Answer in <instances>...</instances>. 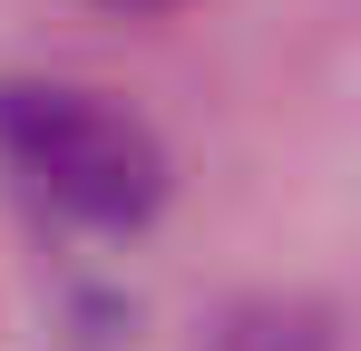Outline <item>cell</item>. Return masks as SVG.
I'll use <instances>...</instances> for the list:
<instances>
[{"instance_id":"obj_1","label":"cell","mask_w":361,"mask_h":351,"mask_svg":"<svg viewBox=\"0 0 361 351\" xmlns=\"http://www.w3.org/2000/svg\"><path fill=\"white\" fill-rule=\"evenodd\" d=\"M0 166L20 176V195L39 215L78 234H137L166 205V137L108 88H68V78H10L0 88Z\"/></svg>"},{"instance_id":"obj_3","label":"cell","mask_w":361,"mask_h":351,"mask_svg":"<svg viewBox=\"0 0 361 351\" xmlns=\"http://www.w3.org/2000/svg\"><path fill=\"white\" fill-rule=\"evenodd\" d=\"M108 10H176V0H108Z\"/></svg>"},{"instance_id":"obj_2","label":"cell","mask_w":361,"mask_h":351,"mask_svg":"<svg viewBox=\"0 0 361 351\" xmlns=\"http://www.w3.org/2000/svg\"><path fill=\"white\" fill-rule=\"evenodd\" d=\"M205 351H342V332H332V312L302 302V292H254V302H235V312L215 322Z\"/></svg>"}]
</instances>
